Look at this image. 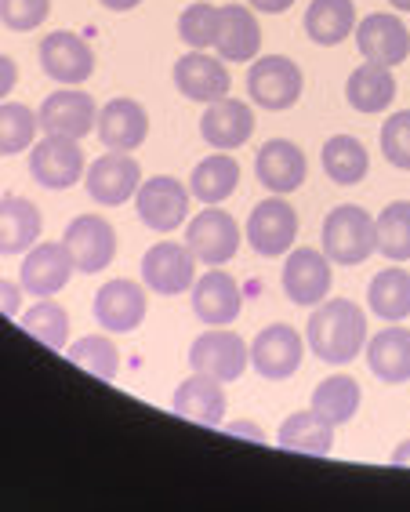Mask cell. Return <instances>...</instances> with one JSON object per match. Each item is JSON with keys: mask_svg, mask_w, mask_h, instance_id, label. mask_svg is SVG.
<instances>
[{"mask_svg": "<svg viewBox=\"0 0 410 512\" xmlns=\"http://www.w3.org/2000/svg\"><path fill=\"white\" fill-rule=\"evenodd\" d=\"M305 342L323 364H352L367 349V313L349 298H323L305 324Z\"/></svg>", "mask_w": 410, "mask_h": 512, "instance_id": "cell-1", "label": "cell"}, {"mask_svg": "<svg viewBox=\"0 0 410 512\" xmlns=\"http://www.w3.org/2000/svg\"><path fill=\"white\" fill-rule=\"evenodd\" d=\"M320 240L323 255L331 258L334 266H363L378 251V222L363 207L338 204L323 218Z\"/></svg>", "mask_w": 410, "mask_h": 512, "instance_id": "cell-2", "label": "cell"}, {"mask_svg": "<svg viewBox=\"0 0 410 512\" xmlns=\"http://www.w3.org/2000/svg\"><path fill=\"white\" fill-rule=\"evenodd\" d=\"M302 88H305L302 66L294 59H287V55H262V59H254V66L247 69V95L265 113H284V109L298 106Z\"/></svg>", "mask_w": 410, "mask_h": 512, "instance_id": "cell-3", "label": "cell"}, {"mask_svg": "<svg viewBox=\"0 0 410 512\" xmlns=\"http://www.w3.org/2000/svg\"><path fill=\"white\" fill-rule=\"evenodd\" d=\"M251 364V345L229 331V327H211L189 345V367L196 375H207L215 382H236Z\"/></svg>", "mask_w": 410, "mask_h": 512, "instance_id": "cell-4", "label": "cell"}, {"mask_svg": "<svg viewBox=\"0 0 410 512\" xmlns=\"http://www.w3.org/2000/svg\"><path fill=\"white\" fill-rule=\"evenodd\" d=\"M88 160L77 138L44 135L30 146V178L44 189H69L84 182Z\"/></svg>", "mask_w": 410, "mask_h": 512, "instance_id": "cell-5", "label": "cell"}, {"mask_svg": "<svg viewBox=\"0 0 410 512\" xmlns=\"http://www.w3.org/2000/svg\"><path fill=\"white\" fill-rule=\"evenodd\" d=\"M189 200H193V193H189L186 182H178L171 175L146 178L135 193L138 222L149 226L153 233H171L189 218Z\"/></svg>", "mask_w": 410, "mask_h": 512, "instance_id": "cell-6", "label": "cell"}, {"mask_svg": "<svg viewBox=\"0 0 410 512\" xmlns=\"http://www.w3.org/2000/svg\"><path fill=\"white\" fill-rule=\"evenodd\" d=\"M240 240L244 237H240L236 218L218 204H207V211H200L186 229V247L204 266H225L229 258H236Z\"/></svg>", "mask_w": 410, "mask_h": 512, "instance_id": "cell-7", "label": "cell"}, {"mask_svg": "<svg viewBox=\"0 0 410 512\" xmlns=\"http://www.w3.org/2000/svg\"><path fill=\"white\" fill-rule=\"evenodd\" d=\"M138 186H142L138 160L131 153H117V149H109L98 160H91V168L84 171V189L102 207H120L127 200H135Z\"/></svg>", "mask_w": 410, "mask_h": 512, "instance_id": "cell-8", "label": "cell"}, {"mask_svg": "<svg viewBox=\"0 0 410 512\" xmlns=\"http://www.w3.org/2000/svg\"><path fill=\"white\" fill-rule=\"evenodd\" d=\"M40 69L62 88H80L95 73V51L80 33L55 30L40 40Z\"/></svg>", "mask_w": 410, "mask_h": 512, "instance_id": "cell-9", "label": "cell"}, {"mask_svg": "<svg viewBox=\"0 0 410 512\" xmlns=\"http://www.w3.org/2000/svg\"><path fill=\"white\" fill-rule=\"evenodd\" d=\"M334 262L320 247H291L284 262V295L294 306H320L331 295Z\"/></svg>", "mask_w": 410, "mask_h": 512, "instance_id": "cell-10", "label": "cell"}, {"mask_svg": "<svg viewBox=\"0 0 410 512\" xmlns=\"http://www.w3.org/2000/svg\"><path fill=\"white\" fill-rule=\"evenodd\" d=\"M62 244L69 247V255L77 262V273L91 276L113 266V258H117V229L102 215H80L66 226Z\"/></svg>", "mask_w": 410, "mask_h": 512, "instance_id": "cell-11", "label": "cell"}, {"mask_svg": "<svg viewBox=\"0 0 410 512\" xmlns=\"http://www.w3.org/2000/svg\"><path fill=\"white\" fill-rule=\"evenodd\" d=\"M356 48L374 66H403L410 59V30L396 11H374L356 22Z\"/></svg>", "mask_w": 410, "mask_h": 512, "instance_id": "cell-12", "label": "cell"}, {"mask_svg": "<svg viewBox=\"0 0 410 512\" xmlns=\"http://www.w3.org/2000/svg\"><path fill=\"white\" fill-rule=\"evenodd\" d=\"M142 284L153 291V295H182V291H193L196 284V258L186 244H175V240H160L142 255Z\"/></svg>", "mask_w": 410, "mask_h": 512, "instance_id": "cell-13", "label": "cell"}, {"mask_svg": "<svg viewBox=\"0 0 410 512\" xmlns=\"http://www.w3.org/2000/svg\"><path fill=\"white\" fill-rule=\"evenodd\" d=\"M294 240H298V211L276 193L269 200H262L247 218V244L262 258L287 255Z\"/></svg>", "mask_w": 410, "mask_h": 512, "instance_id": "cell-14", "label": "cell"}, {"mask_svg": "<svg viewBox=\"0 0 410 512\" xmlns=\"http://www.w3.org/2000/svg\"><path fill=\"white\" fill-rule=\"evenodd\" d=\"M73 273H77V262L69 255V247L44 240V244H33L22 258L19 284L33 298H55L73 280Z\"/></svg>", "mask_w": 410, "mask_h": 512, "instance_id": "cell-15", "label": "cell"}, {"mask_svg": "<svg viewBox=\"0 0 410 512\" xmlns=\"http://www.w3.org/2000/svg\"><path fill=\"white\" fill-rule=\"evenodd\" d=\"M146 306H149L146 284L117 276V280H109V284L98 287L95 320L109 335H131V331L142 327V320H146Z\"/></svg>", "mask_w": 410, "mask_h": 512, "instance_id": "cell-16", "label": "cell"}, {"mask_svg": "<svg viewBox=\"0 0 410 512\" xmlns=\"http://www.w3.org/2000/svg\"><path fill=\"white\" fill-rule=\"evenodd\" d=\"M305 356V342L302 335L287 324H273L265 327L262 335L251 342V367L265 382H287V378L298 375Z\"/></svg>", "mask_w": 410, "mask_h": 512, "instance_id": "cell-17", "label": "cell"}, {"mask_svg": "<svg viewBox=\"0 0 410 512\" xmlns=\"http://www.w3.org/2000/svg\"><path fill=\"white\" fill-rule=\"evenodd\" d=\"M40 131L44 135H62V138H84L98 124V106L88 91L80 88H59L55 95L40 102L37 109Z\"/></svg>", "mask_w": 410, "mask_h": 512, "instance_id": "cell-18", "label": "cell"}, {"mask_svg": "<svg viewBox=\"0 0 410 512\" xmlns=\"http://www.w3.org/2000/svg\"><path fill=\"white\" fill-rule=\"evenodd\" d=\"M254 175L269 193L287 197V193H298L305 186L309 160H305L302 146H294L291 138H269L254 157Z\"/></svg>", "mask_w": 410, "mask_h": 512, "instance_id": "cell-19", "label": "cell"}, {"mask_svg": "<svg viewBox=\"0 0 410 512\" xmlns=\"http://www.w3.org/2000/svg\"><path fill=\"white\" fill-rule=\"evenodd\" d=\"M244 309V291L225 269L211 266L204 276H196L193 284V313L207 327H229Z\"/></svg>", "mask_w": 410, "mask_h": 512, "instance_id": "cell-20", "label": "cell"}, {"mask_svg": "<svg viewBox=\"0 0 410 512\" xmlns=\"http://www.w3.org/2000/svg\"><path fill=\"white\" fill-rule=\"evenodd\" d=\"M229 69L225 59L218 55H207V51H189L175 62V88L178 95H186L189 102H200V106H211V102L225 99L229 95Z\"/></svg>", "mask_w": 410, "mask_h": 512, "instance_id": "cell-21", "label": "cell"}, {"mask_svg": "<svg viewBox=\"0 0 410 512\" xmlns=\"http://www.w3.org/2000/svg\"><path fill=\"white\" fill-rule=\"evenodd\" d=\"M200 135L211 149L218 153H233V149L247 146L254 135V113L247 102L240 99H218L204 109V117H200Z\"/></svg>", "mask_w": 410, "mask_h": 512, "instance_id": "cell-22", "label": "cell"}, {"mask_svg": "<svg viewBox=\"0 0 410 512\" xmlns=\"http://www.w3.org/2000/svg\"><path fill=\"white\" fill-rule=\"evenodd\" d=\"M95 131L106 149L135 153L149 135V113H146V106L135 99H113L98 109Z\"/></svg>", "mask_w": 410, "mask_h": 512, "instance_id": "cell-23", "label": "cell"}, {"mask_svg": "<svg viewBox=\"0 0 410 512\" xmlns=\"http://www.w3.org/2000/svg\"><path fill=\"white\" fill-rule=\"evenodd\" d=\"M218 59L225 62H254L262 51V26L254 19V8L244 4H225L222 22H218V40H215Z\"/></svg>", "mask_w": 410, "mask_h": 512, "instance_id": "cell-24", "label": "cell"}, {"mask_svg": "<svg viewBox=\"0 0 410 512\" xmlns=\"http://www.w3.org/2000/svg\"><path fill=\"white\" fill-rule=\"evenodd\" d=\"M367 367L381 385L410 382V331L407 327H381L367 338Z\"/></svg>", "mask_w": 410, "mask_h": 512, "instance_id": "cell-25", "label": "cell"}, {"mask_svg": "<svg viewBox=\"0 0 410 512\" xmlns=\"http://www.w3.org/2000/svg\"><path fill=\"white\" fill-rule=\"evenodd\" d=\"M171 407H175V414L189 418V422L218 429L225 418V389H222V382H215V378L196 375L193 371V378H186V382L175 389Z\"/></svg>", "mask_w": 410, "mask_h": 512, "instance_id": "cell-26", "label": "cell"}, {"mask_svg": "<svg viewBox=\"0 0 410 512\" xmlns=\"http://www.w3.org/2000/svg\"><path fill=\"white\" fill-rule=\"evenodd\" d=\"M44 233L40 207L26 197L0 200V255H26Z\"/></svg>", "mask_w": 410, "mask_h": 512, "instance_id": "cell-27", "label": "cell"}, {"mask_svg": "<svg viewBox=\"0 0 410 512\" xmlns=\"http://www.w3.org/2000/svg\"><path fill=\"white\" fill-rule=\"evenodd\" d=\"M236 186H240V164L233 153H211L189 175V193L200 204H222L233 197Z\"/></svg>", "mask_w": 410, "mask_h": 512, "instance_id": "cell-28", "label": "cell"}, {"mask_svg": "<svg viewBox=\"0 0 410 512\" xmlns=\"http://www.w3.org/2000/svg\"><path fill=\"white\" fill-rule=\"evenodd\" d=\"M345 99L356 113H381L389 109L392 99H396V77H392L389 66H356L352 77L345 80Z\"/></svg>", "mask_w": 410, "mask_h": 512, "instance_id": "cell-29", "label": "cell"}, {"mask_svg": "<svg viewBox=\"0 0 410 512\" xmlns=\"http://www.w3.org/2000/svg\"><path fill=\"white\" fill-rule=\"evenodd\" d=\"M356 30V4L352 0H313L305 11V33L320 48H338Z\"/></svg>", "mask_w": 410, "mask_h": 512, "instance_id": "cell-30", "label": "cell"}, {"mask_svg": "<svg viewBox=\"0 0 410 512\" xmlns=\"http://www.w3.org/2000/svg\"><path fill=\"white\" fill-rule=\"evenodd\" d=\"M276 444L284 451L294 454H313V458H327L334 447V425H327L320 414L309 407V411H294L280 433H276Z\"/></svg>", "mask_w": 410, "mask_h": 512, "instance_id": "cell-31", "label": "cell"}, {"mask_svg": "<svg viewBox=\"0 0 410 512\" xmlns=\"http://www.w3.org/2000/svg\"><path fill=\"white\" fill-rule=\"evenodd\" d=\"M320 164H323V175L331 178L334 186H360L363 178H367V171H371L367 149H363L360 138H352V135L327 138L320 153Z\"/></svg>", "mask_w": 410, "mask_h": 512, "instance_id": "cell-32", "label": "cell"}, {"mask_svg": "<svg viewBox=\"0 0 410 512\" xmlns=\"http://www.w3.org/2000/svg\"><path fill=\"white\" fill-rule=\"evenodd\" d=\"M360 400H363L360 382H356V378H349V375L323 378V382L313 389V411L320 414L327 425H334V429L356 418V411H360Z\"/></svg>", "mask_w": 410, "mask_h": 512, "instance_id": "cell-33", "label": "cell"}, {"mask_svg": "<svg viewBox=\"0 0 410 512\" xmlns=\"http://www.w3.org/2000/svg\"><path fill=\"white\" fill-rule=\"evenodd\" d=\"M367 306L374 316L400 324L410 316V273L407 269H381L367 287Z\"/></svg>", "mask_w": 410, "mask_h": 512, "instance_id": "cell-34", "label": "cell"}, {"mask_svg": "<svg viewBox=\"0 0 410 512\" xmlns=\"http://www.w3.org/2000/svg\"><path fill=\"white\" fill-rule=\"evenodd\" d=\"M66 356L80 371H88L91 378H102V382H113V378L120 375V349H117V342L109 338V331L106 335L77 338V342L66 349Z\"/></svg>", "mask_w": 410, "mask_h": 512, "instance_id": "cell-35", "label": "cell"}, {"mask_svg": "<svg viewBox=\"0 0 410 512\" xmlns=\"http://www.w3.org/2000/svg\"><path fill=\"white\" fill-rule=\"evenodd\" d=\"M22 331L33 335L40 345H48L55 353H62L69 345V313L55 302V298H40L30 313H22Z\"/></svg>", "mask_w": 410, "mask_h": 512, "instance_id": "cell-36", "label": "cell"}, {"mask_svg": "<svg viewBox=\"0 0 410 512\" xmlns=\"http://www.w3.org/2000/svg\"><path fill=\"white\" fill-rule=\"evenodd\" d=\"M40 117L22 102H0V157H15L37 142Z\"/></svg>", "mask_w": 410, "mask_h": 512, "instance_id": "cell-37", "label": "cell"}, {"mask_svg": "<svg viewBox=\"0 0 410 512\" xmlns=\"http://www.w3.org/2000/svg\"><path fill=\"white\" fill-rule=\"evenodd\" d=\"M374 222L381 255L389 262H410V200H392Z\"/></svg>", "mask_w": 410, "mask_h": 512, "instance_id": "cell-38", "label": "cell"}, {"mask_svg": "<svg viewBox=\"0 0 410 512\" xmlns=\"http://www.w3.org/2000/svg\"><path fill=\"white\" fill-rule=\"evenodd\" d=\"M218 22H222V8H215L211 0H193L182 19H178V37L186 40L193 51L215 48L218 40Z\"/></svg>", "mask_w": 410, "mask_h": 512, "instance_id": "cell-39", "label": "cell"}, {"mask_svg": "<svg viewBox=\"0 0 410 512\" xmlns=\"http://www.w3.org/2000/svg\"><path fill=\"white\" fill-rule=\"evenodd\" d=\"M381 157L389 160L392 168L410 171V109L392 113L381 124Z\"/></svg>", "mask_w": 410, "mask_h": 512, "instance_id": "cell-40", "label": "cell"}, {"mask_svg": "<svg viewBox=\"0 0 410 512\" xmlns=\"http://www.w3.org/2000/svg\"><path fill=\"white\" fill-rule=\"evenodd\" d=\"M51 15V0H0V22L4 30L33 33Z\"/></svg>", "mask_w": 410, "mask_h": 512, "instance_id": "cell-41", "label": "cell"}, {"mask_svg": "<svg viewBox=\"0 0 410 512\" xmlns=\"http://www.w3.org/2000/svg\"><path fill=\"white\" fill-rule=\"evenodd\" d=\"M19 306H22V284H15V280H0V313L19 316Z\"/></svg>", "mask_w": 410, "mask_h": 512, "instance_id": "cell-42", "label": "cell"}, {"mask_svg": "<svg viewBox=\"0 0 410 512\" xmlns=\"http://www.w3.org/2000/svg\"><path fill=\"white\" fill-rule=\"evenodd\" d=\"M15 80H19V66H15V59L0 55V102H4V95H11Z\"/></svg>", "mask_w": 410, "mask_h": 512, "instance_id": "cell-43", "label": "cell"}, {"mask_svg": "<svg viewBox=\"0 0 410 512\" xmlns=\"http://www.w3.org/2000/svg\"><path fill=\"white\" fill-rule=\"evenodd\" d=\"M222 429L229 436H244V440H251V444H265V433L251 422H229V425H222Z\"/></svg>", "mask_w": 410, "mask_h": 512, "instance_id": "cell-44", "label": "cell"}, {"mask_svg": "<svg viewBox=\"0 0 410 512\" xmlns=\"http://www.w3.org/2000/svg\"><path fill=\"white\" fill-rule=\"evenodd\" d=\"M247 4L262 15H284L287 8H294V0H247Z\"/></svg>", "mask_w": 410, "mask_h": 512, "instance_id": "cell-45", "label": "cell"}, {"mask_svg": "<svg viewBox=\"0 0 410 512\" xmlns=\"http://www.w3.org/2000/svg\"><path fill=\"white\" fill-rule=\"evenodd\" d=\"M392 465H400V469H410V440H403L396 451H392Z\"/></svg>", "mask_w": 410, "mask_h": 512, "instance_id": "cell-46", "label": "cell"}, {"mask_svg": "<svg viewBox=\"0 0 410 512\" xmlns=\"http://www.w3.org/2000/svg\"><path fill=\"white\" fill-rule=\"evenodd\" d=\"M102 8H109V11H135L142 0H98Z\"/></svg>", "mask_w": 410, "mask_h": 512, "instance_id": "cell-47", "label": "cell"}, {"mask_svg": "<svg viewBox=\"0 0 410 512\" xmlns=\"http://www.w3.org/2000/svg\"><path fill=\"white\" fill-rule=\"evenodd\" d=\"M389 4H392L396 11H410V0H389Z\"/></svg>", "mask_w": 410, "mask_h": 512, "instance_id": "cell-48", "label": "cell"}]
</instances>
